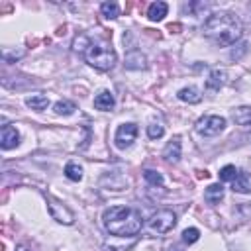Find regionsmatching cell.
<instances>
[{
  "mask_svg": "<svg viewBox=\"0 0 251 251\" xmlns=\"http://www.w3.org/2000/svg\"><path fill=\"white\" fill-rule=\"evenodd\" d=\"M143 178L147 180V184L151 186H163V175L153 171V169H145L143 171Z\"/></svg>",
  "mask_w": 251,
  "mask_h": 251,
  "instance_id": "23",
  "label": "cell"
},
{
  "mask_svg": "<svg viewBox=\"0 0 251 251\" xmlns=\"http://www.w3.org/2000/svg\"><path fill=\"white\" fill-rule=\"evenodd\" d=\"M165 135V126L159 124V122H151L147 126V137L149 139H161Z\"/></svg>",
  "mask_w": 251,
  "mask_h": 251,
  "instance_id": "24",
  "label": "cell"
},
{
  "mask_svg": "<svg viewBox=\"0 0 251 251\" xmlns=\"http://www.w3.org/2000/svg\"><path fill=\"white\" fill-rule=\"evenodd\" d=\"M25 106L35 110V112H43L49 106V98L45 94H31V96L25 98Z\"/></svg>",
  "mask_w": 251,
  "mask_h": 251,
  "instance_id": "18",
  "label": "cell"
},
{
  "mask_svg": "<svg viewBox=\"0 0 251 251\" xmlns=\"http://www.w3.org/2000/svg\"><path fill=\"white\" fill-rule=\"evenodd\" d=\"M137 137V126L133 122H126V124H120L116 127V133H114V143L118 149H127L133 145Z\"/></svg>",
  "mask_w": 251,
  "mask_h": 251,
  "instance_id": "7",
  "label": "cell"
},
{
  "mask_svg": "<svg viewBox=\"0 0 251 251\" xmlns=\"http://www.w3.org/2000/svg\"><path fill=\"white\" fill-rule=\"evenodd\" d=\"M16 251H31V249H29V247H25V245H18V247H16Z\"/></svg>",
  "mask_w": 251,
  "mask_h": 251,
  "instance_id": "28",
  "label": "cell"
},
{
  "mask_svg": "<svg viewBox=\"0 0 251 251\" xmlns=\"http://www.w3.org/2000/svg\"><path fill=\"white\" fill-rule=\"evenodd\" d=\"M198 239H200V229H198V227H186V229L182 231V241H184V243L192 245V243H196Z\"/></svg>",
  "mask_w": 251,
  "mask_h": 251,
  "instance_id": "26",
  "label": "cell"
},
{
  "mask_svg": "<svg viewBox=\"0 0 251 251\" xmlns=\"http://www.w3.org/2000/svg\"><path fill=\"white\" fill-rule=\"evenodd\" d=\"M163 157H165V161L171 163V165H176V163L180 161V157H182V143H180V137H173V139L165 145Z\"/></svg>",
  "mask_w": 251,
  "mask_h": 251,
  "instance_id": "9",
  "label": "cell"
},
{
  "mask_svg": "<svg viewBox=\"0 0 251 251\" xmlns=\"http://www.w3.org/2000/svg\"><path fill=\"white\" fill-rule=\"evenodd\" d=\"M82 57L90 67H94L98 71H112L114 65L118 63V55H116L114 47L104 41H92Z\"/></svg>",
  "mask_w": 251,
  "mask_h": 251,
  "instance_id": "3",
  "label": "cell"
},
{
  "mask_svg": "<svg viewBox=\"0 0 251 251\" xmlns=\"http://www.w3.org/2000/svg\"><path fill=\"white\" fill-rule=\"evenodd\" d=\"M169 12V4L163 2V0H157V2H151L149 8H147V18L151 22H161Z\"/></svg>",
  "mask_w": 251,
  "mask_h": 251,
  "instance_id": "13",
  "label": "cell"
},
{
  "mask_svg": "<svg viewBox=\"0 0 251 251\" xmlns=\"http://www.w3.org/2000/svg\"><path fill=\"white\" fill-rule=\"evenodd\" d=\"M104 229L114 237H133L143 227L141 212L131 206H110L102 214Z\"/></svg>",
  "mask_w": 251,
  "mask_h": 251,
  "instance_id": "2",
  "label": "cell"
},
{
  "mask_svg": "<svg viewBox=\"0 0 251 251\" xmlns=\"http://www.w3.org/2000/svg\"><path fill=\"white\" fill-rule=\"evenodd\" d=\"M90 43H92V41H90V37H88V35H84V33H80V35H76V37L73 39V45H71V47H73V51H75V53L84 55Z\"/></svg>",
  "mask_w": 251,
  "mask_h": 251,
  "instance_id": "22",
  "label": "cell"
},
{
  "mask_svg": "<svg viewBox=\"0 0 251 251\" xmlns=\"http://www.w3.org/2000/svg\"><path fill=\"white\" fill-rule=\"evenodd\" d=\"M45 200H47V212L57 224H65V226L75 224V214L69 206H65L61 200H57L55 196H51L47 192H45Z\"/></svg>",
  "mask_w": 251,
  "mask_h": 251,
  "instance_id": "6",
  "label": "cell"
},
{
  "mask_svg": "<svg viewBox=\"0 0 251 251\" xmlns=\"http://www.w3.org/2000/svg\"><path fill=\"white\" fill-rule=\"evenodd\" d=\"M65 176H67L69 180H73V182L82 180V167H80L78 163H75V161H69V163L65 165Z\"/></svg>",
  "mask_w": 251,
  "mask_h": 251,
  "instance_id": "20",
  "label": "cell"
},
{
  "mask_svg": "<svg viewBox=\"0 0 251 251\" xmlns=\"http://www.w3.org/2000/svg\"><path fill=\"white\" fill-rule=\"evenodd\" d=\"M231 118L237 126H243V127H249L251 126V106H239L231 112Z\"/></svg>",
  "mask_w": 251,
  "mask_h": 251,
  "instance_id": "17",
  "label": "cell"
},
{
  "mask_svg": "<svg viewBox=\"0 0 251 251\" xmlns=\"http://www.w3.org/2000/svg\"><path fill=\"white\" fill-rule=\"evenodd\" d=\"M226 118L224 116H214V114H208V116H202L198 118V122L194 124V129L204 135V137H214L218 133H222L226 129Z\"/></svg>",
  "mask_w": 251,
  "mask_h": 251,
  "instance_id": "5",
  "label": "cell"
},
{
  "mask_svg": "<svg viewBox=\"0 0 251 251\" xmlns=\"http://www.w3.org/2000/svg\"><path fill=\"white\" fill-rule=\"evenodd\" d=\"M126 69H129V71H141V69H145L147 67V57L139 51V49H129L127 53H126Z\"/></svg>",
  "mask_w": 251,
  "mask_h": 251,
  "instance_id": "10",
  "label": "cell"
},
{
  "mask_svg": "<svg viewBox=\"0 0 251 251\" xmlns=\"http://www.w3.org/2000/svg\"><path fill=\"white\" fill-rule=\"evenodd\" d=\"M204 200H206L208 204H212V206L220 204V202L224 200V186H222L220 182L210 184V186L204 190Z\"/></svg>",
  "mask_w": 251,
  "mask_h": 251,
  "instance_id": "15",
  "label": "cell"
},
{
  "mask_svg": "<svg viewBox=\"0 0 251 251\" xmlns=\"http://www.w3.org/2000/svg\"><path fill=\"white\" fill-rule=\"evenodd\" d=\"M171 251H182V249H180V247H173Z\"/></svg>",
  "mask_w": 251,
  "mask_h": 251,
  "instance_id": "29",
  "label": "cell"
},
{
  "mask_svg": "<svg viewBox=\"0 0 251 251\" xmlns=\"http://www.w3.org/2000/svg\"><path fill=\"white\" fill-rule=\"evenodd\" d=\"M75 110H76V104L71 100H57L53 104V112L57 116H71V114H75Z\"/></svg>",
  "mask_w": 251,
  "mask_h": 251,
  "instance_id": "19",
  "label": "cell"
},
{
  "mask_svg": "<svg viewBox=\"0 0 251 251\" xmlns=\"http://www.w3.org/2000/svg\"><path fill=\"white\" fill-rule=\"evenodd\" d=\"M226 78H227V73L224 69H212L210 75H208V78H206V90L218 92L226 84Z\"/></svg>",
  "mask_w": 251,
  "mask_h": 251,
  "instance_id": "11",
  "label": "cell"
},
{
  "mask_svg": "<svg viewBox=\"0 0 251 251\" xmlns=\"http://www.w3.org/2000/svg\"><path fill=\"white\" fill-rule=\"evenodd\" d=\"M100 12H102V16H104V18L114 20V18H118V16H120V4H118V2H112V0L102 2V4H100Z\"/></svg>",
  "mask_w": 251,
  "mask_h": 251,
  "instance_id": "21",
  "label": "cell"
},
{
  "mask_svg": "<svg viewBox=\"0 0 251 251\" xmlns=\"http://www.w3.org/2000/svg\"><path fill=\"white\" fill-rule=\"evenodd\" d=\"M237 173H239V169H235L233 165H226V167H222L220 169V180L222 182H231L235 176H237Z\"/></svg>",
  "mask_w": 251,
  "mask_h": 251,
  "instance_id": "25",
  "label": "cell"
},
{
  "mask_svg": "<svg viewBox=\"0 0 251 251\" xmlns=\"http://www.w3.org/2000/svg\"><path fill=\"white\" fill-rule=\"evenodd\" d=\"M231 190L239 192V194H249L251 192V180H249V175L245 171H239L237 176L231 180Z\"/></svg>",
  "mask_w": 251,
  "mask_h": 251,
  "instance_id": "14",
  "label": "cell"
},
{
  "mask_svg": "<svg viewBox=\"0 0 251 251\" xmlns=\"http://www.w3.org/2000/svg\"><path fill=\"white\" fill-rule=\"evenodd\" d=\"M20 143V131L16 129V126H2V135H0V147L4 151L14 149Z\"/></svg>",
  "mask_w": 251,
  "mask_h": 251,
  "instance_id": "8",
  "label": "cell"
},
{
  "mask_svg": "<svg viewBox=\"0 0 251 251\" xmlns=\"http://www.w3.org/2000/svg\"><path fill=\"white\" fill-rule=\"evenodd\" d=\"M176 96H178V100L188 102V104H198L202 100V94H200V90L196 86H184V88H180L176 92Z\"/></svg>",
  "mask_w": 251,
  "mask_h": 251,
  "instance_id": "16",
  "label": "cell"
},
{
  "mask_svg": "<svg viewBox=\"0 0 251 251\" xmlns=\"http://www.w3.org/2000/svg\"><path fill=\"white\" fill-rule=\"evenodd\" d=\"M202 33L218 47H229L243 37V24L233 12L220 10L206 18L202 25Z\"/></svg>",
  "mask_w": 251,
  "mask_h": 251,
  "instance_id": "1",
  "label": "cell"
},
{
  "mask_svg": "<svg viewBox=\"0 0 251 251\" xmlns=\"http://www.w3.org/2000/svg\"><path fill=\"white\" fill-rule=\"evenodd\" d=\"M176 226V214L169 208H159L147 220V227L155 233H167Z\"/></svg>",
  "mask_w": 251,
  "mask_h": 251,
  "instance_id": "4",
  "label": "cell"
},
{
  "mask_svg": "<svg viewBox=\"0 0 251 251\" xmlns=\"http://www.w3.org/2000/svg\"><path fill=\"white\" fill-rule=\"evenodd\" d=\"M247 53V43L245 41H241V43H237L233 49H231V53H229V57L233 59V61H237V59H241L243 55Z\"/></svg>",
  "mask_w": 251,
  "mask_h": 251,
  "instance_id": "27",
  "label": "cell"
},
{
  "mask_svg": "<svg viewBox=\"0 0 251 251\" xmlns=\"http://www.w3.org/2000/svg\"><path fill=\"white\" fill-rule=\"evenodd\" d=\"M116 106V98L110 90H100L96 96H94V108L96 110H102V112H110L112 108Z\"/></svg>",
  "mask_w": 251,
  "mask_h": 251,
  "instance_id": "12",
  "label": "cell"
}]
</instances>
